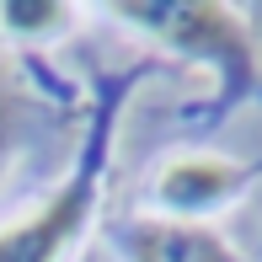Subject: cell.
Here are the masks:
<instances>
[{"instance_id":"6da1fadb","label":"cell","mask_w":262,"mask_h":262,"mask_svg":"<svg viewBox=\"0 0 262 262\" xmlns=\"http://www.w3.org/2000/svg\"><path fill=\"white\" fill-rule=\"evenodd\" d=\"M123 16H139V21H156L161 38L182 43V49H198L209 59H220L225 70L246 75L252 54H246V38L235 32V21L225 16L220 6H123Z\"/></svg>"},{"instance_id":"7a4b0ae2","label":"cell","mask_w":262,"mask_h":262,"mask_svg":"<svg viewBox=\"0 0 262 262\" xmlns=\"http://www.w3.org/2000/svg\"><path fill=\"white\" fill-rule=\"evenodd\" d=\"M91 204V187H70L64 198H54V209L43 220L21 225V230H6L0 235V262H54L59 241L75 230V220L86 214Z\"/></svg>"},{"instance_id":"3957f363","label":"cell","mask_w":262,"mask_h":262,"mask_svg":"<svg viewBox=\"0 0 262 262\" xmlns=\"http://www.w3.org/2000/svg\"><path fill=\"white\" fill-rule=\"evenodd\" d=\"M134 262H235V257L220 235L198 230V225H139Z\"/></svg>"},{"instance_id":"277c9868","label":"cell","mask_w":262,"mask_h":262,"mask_svg":"<svg viewBox=\"0 0 262 262\" xmlns=\"http://www.w3.org/2000/svg\"><path fill=\"white\" fill-rule=\"evenodd\" d=\"M230 187V166L225 161H177L161 177V198H171L177 209H204Z\"/></svg>"},{"instance_id":"5b68a950","label":"cell","mask_w":262,"mask_h":262,"mask_svg":"<svg viewBox=\"0 0 262 262\" xmlns=\"http://www.w3.org/2000/svg\"><path fill=\"white\" fill-rule=\"evenodd\" d=\"M11 123H16V97H11V75L0 70V150L11 139Z\"/></svg>"},{"instance_id":"8992f818","label":"cell","mask_w":262,"mask_h":262,"mask_svg":"<svg viewBox=\"0 0 262 262\" xmlns=\"http://www.w3.org/2000/svg\"><path fill=\"white\" fill-rule=\"evenodd\" d=\"M59 16V6H6V21H32V27H38V21H54Z\"/></svg>"}]
</instances>
